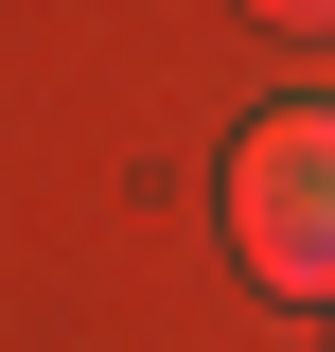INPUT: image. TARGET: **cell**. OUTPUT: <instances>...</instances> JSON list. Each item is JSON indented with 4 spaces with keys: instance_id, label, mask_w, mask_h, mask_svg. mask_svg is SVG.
<instances>
[{
    "instance_id": "2",
    "label": "cell",
    "mask_w": 335,
    "mask_h": 352,
    "mask_svg": "<svg viewBox=\"0 0 335 352\" xmlns=\"http://www.w3.org/2000/svg\"><path fill=\"white\" fill-rule=\"evenodd\" d=\"M247 18H265V36H335V0H247Z\"/></svg>"
},
{
    "instance_id": "1",
    "label": "cell",
    "mask_w": 335,
    "mask_h": 352,
    "mask_svg": "<svg viewBox=\"0 0 335 352\" xmlns=\"http://www.w3.org/2000/svg\"><path fill=\"white\" fill-rule=\"evenodd\" d=\"M230 247L265 300H335V106H265L230 141Z\"/></svg>"
}]
</instances>
